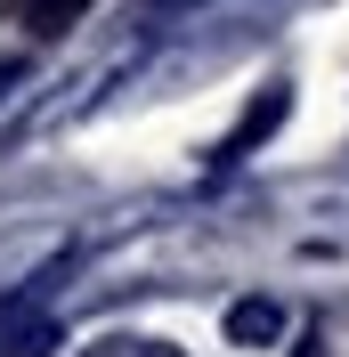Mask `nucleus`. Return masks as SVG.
I'll return each mask as SVG.
<instances>
[{
    "mask_svg": "<svg viewBox=\"0 0 349 357\" xmlns=\"http://www.w3.org/2000/svg\"><path fill=\"white\" fill-rule=\"evenodd\" d=\"M276 333H284V309L268 301V292H252V301L228 309V341H236V349H268Z\"/></svg>",
    "mask_w": 349,
    "mask_h": 357,
    "instance_id": "1",
    "label": "nucleus"
},
{
    "mask_svg": "<svg viewBox=\"0 0 349 357\" xmlns=\"http://www.w3.org/2000/svg\"><path fill=\"white\" fill-rule=\"evenodd\" d=\"M49 349H57V325L49 317H33V309L0 317V357H49Z\"/></svg>",
    "mask_w": 349,
    "mask_h": 357,
    "instance_id": "2",
    "label": "nucleus"
},
{
    "mask_svg": "<svg viewBox=\"0 0 349 357\" xmlns=\"http://www.w3.org/2000/svg\"><path fill=\"white\" fill-rule=\"evenodd\" d=\"M284 114H292V98H284V89H268L260 106H252V114L236 122V130H228V146H219V155H252V146H260V138H268V130L284 122Z\"/></svg>",
    "mask_w": 349,
    "mask_h": 357,
    "instance_id": "3",
    "label": "nucleus"
},
{
    "mask_svg": "<svg viewBox=\"0 0 349 357\" xmlns=\"http://www.w3.org/2000/svg\"><path fill=\"white\" fill-rule=\"evenodd\" d=\"M82 8H89V0H24V24H33V33H66Z\"/></svg>",
    "mask_w": 349,
    "mask_h": 357,
    "instance_id": "4",
    "label": "nucleus"
},
{
    "mask_svg": "<svg viewBox=\"0 0 349 357\" xmlns=\"http://www.w3.org/2000/svg\"><path fill=\"white\" fill-rule=\"evenodd\" d=\"M17 82H24V66H17V57H0V98H8Z\"/></svg>",
    "mask_w": 349,
    "mask_h": 357,
    "instance_id": "5",
    "label": "nucleus"
},
{
    "mask_svg": "<svg viewBox=\"0 0 349 357\" xmlns=\"http://www.w3.org/2000/svg\"><path fill=\"white\" fill-rule=\"evenodd\" d=\"M138 349V341H98V357H131Z\"/></svg>",
    "mask_w": 349,
    "mask_h": 357,
    "instance_id": "6",
    "label": "nucleus"
},
{
    "mask_svg": "<svg viewBox=\"0 0 349 357\" xmlns=\"http://www.w3.org/2000/svg\"><path fill=\"white\" fill-rule=\"evenodd\" d=\"M292 357H325V341H301V349H292Z\"/></svg>",
    "mask_w": 349,
    "mask_h": 357,
    "instance_id": "7",
    "label": "nucleus"
}]
</instances>
